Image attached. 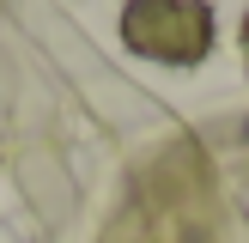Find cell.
<instances>
[{
  "mask_svg": "<svg viewBox=\"0 0 249 243\" xmlns=\"http://www.w3.org/2000/svg\"><path fill=\"white\" fill-rule=\"evenodd\" d=\"M122 43L164 67H195L213 55V6L207 0H128Z\"/></svg>",
  "mask_w": 249,
  "mask_h": 243,
  "instance_id": "cell-1",
  "label": "cell"
},
{
  "mask_svg": "<svg viewBox=\"0 0 249 243\" xmlns=\"http://www.w3.org/2000/svg\"><path fill=\"white\" fill-rule=\"evenodd\" d=\"M243 61H249V12H243Z\"/></svg>",
  "mask_w": 249,
  "mask_h": 243,
  "instance_id": "cell-2",
  "label": "cell"
}]
</instances>
